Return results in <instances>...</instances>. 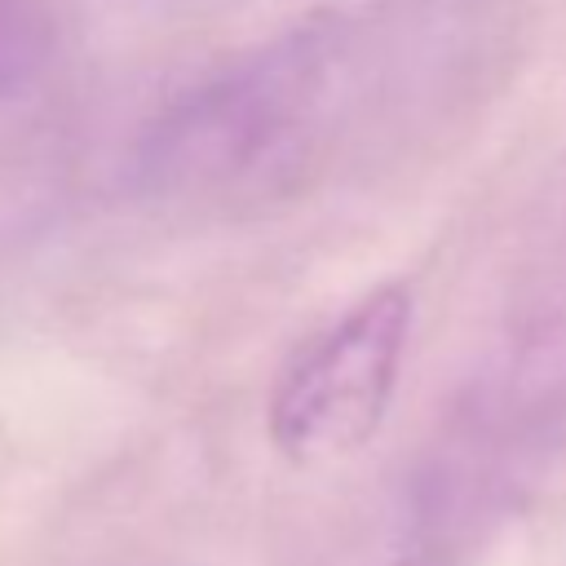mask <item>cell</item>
Returning a JSON list of instances; mask_svg holds the SVG:
<instances>
[{
    "label": "cell",
    "instance_id": "1",
    "mask_svg": "<svg viewBox=\"0 0 566 566\" xmlns=\"http://www.w3.org/2000/svg\"><path fill=\"white\" fill-rule=\"evenodd\" d=\"M451 44L438 4L301 22L177 93L137 137L133 177L181 208L287 199L407 115Z\"/></svg>",
    "mask_w": 566,
    "mask_h": 566
},
{
    "label": "cell",
    "instance_id": "2",
    "mask_svg": "<svg viewBox=\"0 0 566 566\" xmlns=\"http://www.w3.org/2000/svg\"><path fill=\"white\" fill-rule=\"evenodd\" d=\"M411 314V287L380 283L287 358L270 394V438L292 464L340 460L380 429L402 371Z\"/></svg>",
    "mask_w": 566,
    "mask_h": 566
},
{
    "label": "cell",
    "instance_id": "3",
    "mask_svg": "<svg viewBox=\"0 0 566 566\" xmlns=\"http://www.w3.org/2000/svg\"><path fill=\"white\" fill-rule=\"evenodd\" d=\"M53 27L35 0H0V97L22 93L49 62Z\"/></svg>",
    "mask_w": 566,
    "mask_h": 566
}]
</instances>
